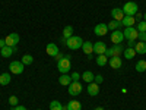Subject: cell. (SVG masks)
Returning a JSON list of instances; mask_svg holds the SVG:
<instances>
[{
  "mask_svg": "<svg viewBox=\"0 0 146 110\" xmlns=\"http://www.w3.org/2000/svg\"><path fill=\"white\" fill-rule=\"evenodd\" d=\"M57 69H58L60 73H67L72 69V56L64 54V57L57 62Z\"/></svg>",
  "mask_w": 146,
  "mask_h": 110,
  "instance_id": "1",
  "label": "cell"
},
{
  "mask_svg": "<svg viewBox=\"0 0 146 110\" xmlns=\"http://www.w3.org/2000/svg\"><path fill=\"white\" fill-rule=\"evenodd\" d=\"M64 44L67 46V48H70V50H79V48H82L83 40L80 38L79 35H72L69 40H66Z\"/></svg>",
  "mask_w": 146,
  "mask_h": 110,
  "instance_id": "2",
  "label": "cell"
},
{
  "mask_svg": "<svg viewBox=\"0 0 146 110\" xmlns=\"http://www.w3.org/2000/svg\"><path fill=\"white\" fill-rule=\"evenodd\" d=\"M123 9V12H124V16H135L137 12H139V6H137V3H135V2H127V3H124V6L121 7Z\"/></svg>",
  "mask_w": 146,
  "mask_h": 110,
  "instance_id": "3",
  "label": "cell"
},
{
  "mask_svg": "<svg viewBox=\"0 0 146 110\" xmlns=\"http://www.w3.org/2000/svg\"><path fill=\"white\" fill-rule=\"evenodd\" d=\"M25 69V65H23L21 60H13V62L9 63V70L10 73H13V75H21Z\"/></svg>",
  "mask_w": 146,
  "mask_h": 110,
  "instance_id": "4",
  "label": "cell"
},
{
  "mask_svg": "<svg viewBox=\"0 0 146 110\" xmlns=\"http://www.w3.org/2000/svg\"><path fill=\"white\" fill-rule=\"evenodd\" d=\"M123 35H124V38L129 40V41H136L137 37H139V31L135 27H126L124 31H123Z\"/></svg>",
  "mask_w": 146,
  "mask_h": 110,
  "instance_id": "5",
  "label": "cell"
},
{
  "mask_svg": "<svg viewBox=\"0 0 146 110\" xmlns=\"http://www.w3.org/2000/svg\"><path fill=\"white\" fill-rule=\"evenodd\" d=\"M82 90H83V87H82V84L79 81H72L69 84V90L67 91H69V94L72 97H76V95H79L82 93Z\"/></svg>",
  "mask_w": 146,
  "mask_h": 110,
  "instance_id": "6",
  "label": "cell"
},
{
  "mask_svg": "<svg viewBox=\"0 0 146 110\" xmlns=\"http://www.w3.org/2000/svg\"><path fill=\"white\" fill-rule=\"evenodd\" d=\"M5 41H6V46H9V47H16V44L19 43V34H16V32L9 34L5 38Z\"/></svg>",
  "mask_w": 146,
  "mask_h": 110,
  "instance_id": "7",
  "label": "cell"
},
{
  "mask_svg": "<svg viewBox=\"0 0 146 110\" xmlns=\"http://www.w3.org/2000/svg\"><path fill=\"white\" fill-rule=\"evenodd\" d=\"M108 32V27H107V23H96L95 28H94V34L95 35H98V37H104L105 34Z\"/></svg>",
  "mask_w": 146,
  "mask_h": 110,
  "instance_id": "8",
  "label": "cell"
},
{
  "mask_svg": "<svg viewBox=\"0 0 146 110\" xmlns=\"http://www.w3.org/2000/svg\"><path fill=\"white\" fill-rule=\"evenodd\" d=\"M111 41L114 43V44H121L123 43V40H124V35H123V31H120V30H115V31H113L111 32Z\"/></svg>",
  "mask_w": 146,
  "mask_h": 110,
  "instance_id": "9",
  "label": "cell"
},
{
  "mask_svg": "<svg viewBox=\"0 0 146 110\" xmlns=\"http://www.w3.org/2000/svg\"><path fill=\"white\" fill-rule=\"evenodd\" d=\"M86 91H88V94L91 97H96V95L100 94V85L96 84V82H91V84H88Z\"/></svg>",
  "mask_w": 146,
  "mask_h": 110,
  "instance_id": "10",
  "label": "cell"
},
{
  "mask_svg": "<svg viewBox=\"0 0 146 110\" xmlns=\"http://www.w3.org/2000/svg\"><path fill=\"white\" fill-rule=\"evenodd\" d=\"M121 66H123V60H121L120 56H113V57H110V68H113V69H120Z\"/></svg>",
  "mask_w": 146,
  "mask_h": 110,
  "instance_id": "11",
  "label": "cell"
},
{
  "mask_svg": "<svg viewBox=\"0 0 146 110\" xmlns=\"http://www.w3.org/2000/svg\"><path fill=\"white\" fill-rule=\"evenodd\" d=\"M105 50H107L105 43H102V41H96V43H94V53H95L96 56H98V54H104Z\"/></svg>",
  "mask_w": 146,
  "mask_h": 110,
  "instance_id": "12",
  "label": "cell"
},
{
  "mask_svg": "<svg viewBox=\"0 0 146 110\" xmlns=\"http://www.w3.org/2000/svg\"><path fill=\"white\" fill-rule=\"evenodd\" d=\"M111 18H113L114 21H123V18H124V12H123V9L114 7V9L111 10Z\"/></svg>",
  "mask_w": 146,
  "mask_h": 110,
  "instance_id": "13",
  "label": "cell"
},
{
  "mask_svg": "<svg viewBox=\"0 0 146 110\" xmlns=\"http://www.w3.org/2000/svg\"><path fill=\"white\" fill-rule=\"evenodd\" d=\"M13 53H16V47H9V46H5L3 48H0V54L3 57H10Z\"/></svg>",
  "mask_w": 146,
  "mask_h": 110,
  "instance_id": "14",
  "label": "cell"
},
{
  "mask_svg": "<svg viewBox=\"0 0 146 110\" xmlns=\"http://www.w3.org/2000/svg\"><path fill=\"white\" fill-rule=\"evenodd\" d=\"M82 50H83L85 54L91 56V54L94 53V43H92V41H85V43L82 44Z\"/></svg>",
  "mask_w": 146,
  "mask_h": 110,
  "instance_id": "15",
  "label": "cell"
},
{
  "mask_svg": "<svg viewBox=\"0 0 146 110\" xmlns=\"http://www.w3.org/2000/svg\"><path fill=\"white\" fill-rule=\"evenodd\" d=\"M45 52H47V54H48V56H53V57H54V56L58 53V47H57V44L50 43V44H47Z\"/></svg>",
  "mask_w": 146,
  "mask_h": 110,
  "instance_id": "16",
  "label": "cell"
},
{
  "mask_svg": "<svg viewBox=\"0 0 146 110\" xmlns=\"http://www.w3.org/2000/svg\"><path fill=\"white\" fill-rule=\"evenodd\" d=\"M80 78L85 81V82H88V84H91V82H94V79H95V75H94V72H91V70H85L82 75H80Z\"/></svg>",
  "mask_w": 146,
  "mask_h": 110,
  "instance_id": "17",
  "label": "cell"
},
{
  "mask_svg": "<svg viewBox=\"0 0 146 110\" xmlns=\"http://www.w3.org/2000/svg\"><path fill=\"white\" fill-rule=\"evenodd\" d=\"M72 35H73V27H72V25L64 27V30H63V37H62V41H63V43H66V40H69Z\"/></svg>",
  "mask_w": 146,
  "mask_h": 110,
  "instance_id": "18",
  "label": "cell"
},
{
  "mask_svg": "<svg viewBox=\"0 0 146 110\" xmlns=\"http://www.w3.org/2000/svg\"><path fill=\"white\" fill-rule=\"evenodd\" d=\"M136 54H137V53H136V50H135V47H127V48H124V52H123V56H124L127 60H131Z\"/></svg>",
  "mask_w": 146,
  "mask_h": 110,
  "instance_id": "19",
  "label": "cell"
},
{
  "mask_svg": "<svg viewBox=\"0 0 146 110\" xmlns=\"http://www.w3.org/2000/svg\"><path fill=\"white\" fill-rule=\"evenodd\" d=\"M66 107H67V110H82V104L78 100H70L66 104Z\"/></svg>",
  "mask_w": 146,
  "mask_h": 110,
  "instance_id": "20",
  "label": "cell"
},
{
  "mask_svg": "<svg viewBox=\"0 0 146 110\" xmlns=\"http://www.w3.org/2000/svg\"><path fill=\"white\" fill-rule=\"evenodd\" d=\"M70 82H72L70 75H67V73H62V75H60V78H58V84L60 85H66V87H69Z\"/></svg>",
  "mask_w": 146,
  "mask_h": 110,
  "instance_id": "21",
  "label": "cell"
},
{
  "mask_svg": "<svg viewBox=\"0 0 146 110\" xmlns=\"http://www.w3.org/2000/svg\"><path fill=\"white\" fill-rule=\"evenodd\" d=\"M135 50L137 54H146V43L143 41H139L135 44Z\"/></svg>",
  "mask_w": 146,
  "mask_h": 110,
  "instance_id": "22",
  "label": "cell"
},
{
  "mask_svg": "<svg viewBox=\"0 0 146 110\" xmlns=\"http://www.w3.org/2000/svg\"><path fill=\"white\" fill-rule=\"evenodd\" d=\"M111 50H113V56H120L124 52V46L123 44H114L111 47Z\"/></svg>",
  "mask_w": 146,
  "mask_h": 110,
  "instance_id": "23",
  "label": "cell"
},
{
  "mask_svg": "<svg viewBox=\"0 0 146 110\" xmlns=\"http://www.w3.org/2000/svg\"><path fill=\"white\" fill-rule=\"evenodd\" d=\"M135 22H136L135 16H124L123 21H121V23H123L124 27H133V25H135Z\"/></svg>",
  "mask_w": 146,
  "mask_h": 110,
  "instance_id": "24",
  "label": "cell"
},
{
  "mask_svg": "<svg viewBox=\"0 0 146 110\" xmlns=\"http://www.w3.org/2000/svg\"><path fill=\"white\" fill-rule=\"evenodd\" d=\"M10 81H12L10 73H2L0 75V85H9Z\"/></svg>",
  "mask_w": 146,
  "mask_h": 110,
  "instance_id": "25",
  "label": "cell"
},
{
  "mask_svg": "<svg viewBox=\"0 0 146 110\" xmlns=\"http://www.w3.org/2000/svg\"><path fill=\"white\" fill-rule=\"evenodd\" d=\"M107 27H108V30L115 31V30H120L121 27H123V23H121V21H111Z\"/></svg>",
  "mask_w": 146,
  "mask_h": 110,
  "instance_id": "26",
  "label": "cell"
},
{
  "mask_svg": "<svg viewBox=\"0 0 146 110\" xmlns=\"http://www.w3.org/2000/svg\"><path fill=\"white\" fill-rule=\"evenodd\" d=\"M108 63V57L105 54H98L96 56V65L98 66H105Z\"/></svg>",
  "mask_w": 146,
  "mask_h": 110,
  "instance_id": "27",
  "label": "cell"
},
{
  "mask_svg": "<svg viewBox=\"0 0 146 110\" xmlns=\"http://www.w3.org/2000/svg\"><path fill=\"white\" fill-rule=\"evenodd\" d=\"M135 69H136L137 72H140V73H142V72H146V60H143V59L139 60V62L136 63V66H135Z\"/></svg>",
  "mask_w": 146,
  "mask_h": 110,
  "instance_id": "28",
  "label": "cell"
},
{
  "mask_svg": "<svg viewBox=\"0 0 146 110\" xmlns=\"http://www.w3.org/2000/svg\"><path fill=\"white\" fill-rule=\"evenodd\" d=\"M21 62L25 65V66H27V65H32V63H34V57H32L31 54L27 53V54H23V56H22V60H21Z\"/></svg>",
  "mask_w": 146,
  "mask_h": 110,
  "instance_id": "29",
  "label": "cell"
},
{
  "mask_svg": "<svg viewBox=\"0 0 146 110\" xmlns=\"http://www.w3.org/2000/svg\"><path fill=\"white\" fill-rule=\"evenodd\" d=\"M50 110H63V106H62V103H60V101L53 100L50 103Z\"/></svg>",
  "mask_w": 146,
  "mask_h": 110,
  "instance_id": "30",
  "label": "cell"
},
{
  "mask_svg": "<svg viewBox=\"0 0 146 110\" xmlns=\"http://www.w3.org/2000/svg\"><path fill=\"white\" fill-rule=\"evenodd\" d=\"M136 30H137L139 32H146V21H139Z\"/></svg>",
  "mask_w": 146,
  "mask_h": 110,
  "instance_id": "31",
  "label": "cell"
},
{
  "mask_svg": "<svg viewBox=\"0 0 146 110\" xmlns=\"http://www.w3.org/2000/svg\"><path fill=\"white\" fill-rule=\"evenodd\" d=\"M18 103H19V100H18L16 95H10V97H9V104H10V106L15 107V106H18Z\"/></svg>",
  "mask_w": 146,
  "mask_h": 110,
  "instance_id": "32",
  "label": "cell"
},
{
  "mask_svg": "<svg viewBox=\"0 0 146 110\" xmlns=\"http://www.w3.org/2000/svg\"><path fill=\"white\" fill-rule=\"evenodd\" d=\"M70 78H72V81H79V79H80V73L76 72V70H73V73L70 75Z\"/></svg>",
  "mask_w": 146,
  "mask_h": 110,
  "instance_id": "33",
  "label": "cell"
},
{
  "mask_svg": "<svg viewBox=\"0 0 146 110\" xmlns=\"http://www.w3.org/2000/svg\"><path fill=\"white\" fill-rule=\"evenodd\" d=\"M94 82H96V84H102L104 82V76L102 75H95V79H94Z\"/></svg>",
  "mask_w": 146,
  "mask_h": 110,
  "instance_id": "34",
  "label": "cell"
},
{
  "mask_svg": "<svg viewBox=\"0 0 146 110\" xmlns=\"http://www.w3.org/2000/svg\"><path fill=\"white\" fill-rule=\"evenodd\" d=\"M137 38L140 40V41H146V32H139V37H137Z\"/></svg>",
  "mask_w": 146,
  "mask_h": 110,
  "instance_id": "35",
  "label": "cell"
},
{
  "mask_svg": "<svg viewBox=\"0 0 146 110\" xmlns=\"http://www.w3.org/2000/svg\"><path fill=\"white\" fill-rule=\"evenodd\" d=\"M63 57H64V54H62V53H60V52H58V53H57V54L54 56V59L57 60V62H58V60H62Z\"/></svg>",
  "mask_w": 146,
  "mask_h": 110,
  "instance_id": "36",
  "label": "cell"
},
{
  "mask_svg": "<svg viewBox=\"0 0 146 110\" xmlns=\"http://www.w3.org/2000/svg\"><path fill=\"white\" fill-rule=\"evenodd\" d=\"M13 110H27V107H25V106H19V104H18V106H15V107H13Z\"/></svg>",
  "mask_w": 146,
  "mask_h": 110,
  "instance_id": "37",
  "label": "cell"
},
{
  "mask_svg": "<svg viewBox=\"0 0 146 110\" xmlns=\"http://www.w3.org/2000/svg\"><path fill=\"white\" fill-rule=\"evenodd\" d=\"M135 19H137V21H140V19H143V15H142V13H139V12H137V13L135 15Z\"/></svg>",
  "mask_w": 146,
  "mask_h": 110,
  "instance_id": "38",
  "label": "cell"
},
{
  "mask_svg": "<svg viewBox=\"0 0 146 110\" xmlns=\"http://www.w3.org/2000/svg\"><path fill=\"white\" fill-rule=\"evenodd\" d=\"M5 46H6V41H5L3 38H0V48H3Z\"/></svg>",
  "mask_w": 146,
  "mask_h": 110,
  "instance_id": "39",
  "label": "cell"
},
{
  "mask_svg": "<svg viewBox=\"0 0 146 110\" xmlns=\"http://www.w3.org/2000/svg\"><path fill=\"white\" fill-rule=\"evenodd\" d=\"M136 41H129V47H135Z\"/></svg>",
  "mask_w": 146,
  "mask_h": 110,
  "instance_id": "40",
  "label": "cell"
},
{
  "mask_svg": "<svg viewBox=\"0 0 146 110\" xmlns=\"http://www.w3.org/2000/svg\"><path fill=\"white\" fill-rule=\"evenodd\" d=\"M94 110H104L102 107H96V109H94Z\"/></svg>",
  "mask_w": 146,
  "mask_h": 110,
  "instance_id": "41",
  "label": "cell"
},
{
  "mask_svg": "<svg viewBox=\"0 0 146 110\" xmlns=\"http://www.w3.org/2000/svg\"><path fill=\"white\" fill-rule=\"evenodd\" d=\"M143 21H146V12H145V13H143Z\"/></svg>",
  "mask_w": 146,
  "mask_h": 110,
  "instance_id": "42",
  "label": "cell"
},
{
  "mask_svg": "<svg viewBox=\"0 0 146 110\" xmlns=\"http://www.w3.org/2000/svg\"><path fill=\"white\" fill-rule=\"evenodd\" d=\"M63 110H67V107H66V106H63Z\"/></svg>",
  "mask_w": 146,
  "mask_h": 110,
  "instance_id": "43",
  "label": "cell"
},
{
  "mask_svg": "<svg viewBox=\"0 0 146 110\" xmlns=\"http://www.w3.org/2000/svg\"><path fill=\"white\" fill-rule=\"evenodd\" d=\"M38 110H41V109H38Z\"/></svg>",
  "mask_w": 146,
  "mask_h": 110,
  "instance_id": "44",
  "label": "cell"
},
{
  "mask_svg": "<svg viewBox=\"0 0 146 110\" xmlns=\"http://www.w3.org/2000/svg\"><path fill=\"white\" fill-rule=\"evenodd\" d=\"M145 43H146V41H145Z\"/></svg>",
  "mask_w": 146,
  "mask_h": 110,
  "instance_id": "45",
  "label": "cell"
}]
</instances>
